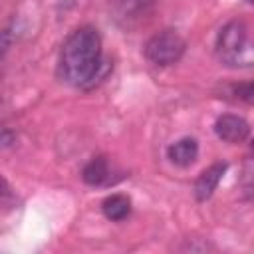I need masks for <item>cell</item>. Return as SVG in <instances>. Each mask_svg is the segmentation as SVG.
<instances>
[{"mask_svg":"<svg viewBox=\"0 0 254 254\" xmlns=\"http://www.w3.org/2000/svg\"><path fill=\"white\" fill-rule=\"evenodd\" d=\"M103 67L105 62L99 32L93 26L73 30L60 52V77L75 87H91L99 77H103Z\"/></svg>","mask_w":254,"mask_h":254,"instance_id":"obj_1","label":"cell"},{"mask_svg":"<svg viewBox=\"0 0 254 254\" xmlns=\"http://www.w3.org/2000/svg\"><path fill=\"white\" fill-rule=\"evenodd\" d=\"M216 56L226 65H254V36L244 20H230L220 28L216 36Z\"/></svg>","mask_w":254,"mask_h":254,"instance_id":"obj_2","label":"cell"},{"mask_svg":"<svg viewBox=\"0 0 254 254\" xmlns=\"http://www.w3.org/2000/svg\"><path fill=\"white\" fill-rule=\"evenodd\" d=\"M185 50H187V42L177 30H161L153 34L143 48L145 58L159 67L177 64L183 58Z\"/></svg>","mask_w":254,"mask_h":254,"instance_id":"obj_3","label":"cell"},{"mask_svg":"<svg viewBox=\"0 0 254 254\" xmlns=\"http://www.w3.org/2000/svg\"><path fill=\"white\" fill-rule=\"evenodd\" d=\"M214 133L224 143H242L250 135V125L244 117L234 113H224L214 121Z\"/></svg>","mask_w":254,"mask_h":254,"instance_id":"obj_4","label":"cell"},{"mask_svg":"<svg viewBox=\"0 0 254 254\" xmlns=\"http://www.w3.org/2000/svg\"><path fill=\"white\" fill-rule=\"evenodd\" d=\"M228 165L224 161H218V163H212L210 167H206L194 181V187H192V192H194V198L198 202H204L212 196V192L216 190L220 179L224 177Z\"/></svg>","mask_w":254,"mask_h":254,"instance_id":"obj_5","label":"cell"},{"mask_svg":"<svg viewBox=\"0 0 254 254\" xmlns=\"http://www.w3.org/2000/svg\"><path fill=\"white\" fill-rule=\"evenodd\" d=\"M167 157L173 165L177 167H189L196 161L198 157V143L194 137H183L175 143L169 145L167 149Z\"/></svg>","mask_w":254,"mask_h":254,"instance_id":"obj_6","label":"cell"},{"mask_svg":"<svg viewBox=\"0 0 254 254\" xmlns=\"http://www.w3.org/2000/svg\"><path fill=\"white\" fill-rule=\"evenodd\" d=\"M81 179L89 187H103L111 183V167L105 157H93L81 171Z\"/></svg>","mask_w":254,"mask_h":254,"instance_id":"obj_7","label":"cell"},{"mask_svg":"<svg viewBox=\"0 0 254 254\" xmlns=\"http://www.w3.org/2000/svg\"><path fill=\"white\" fill-rule=\"evenodd\" d=\"M101 210H103L105 218H109L113 222H121L131 214V198L127 194H121V192L109 194L101 202Z\"/></svg>","mask_w":254,"mask_h":254,"instance_id":"obj_8","label":"cell"},{"mask_svg":"<svg viewBox=\"0 0 254 254\" xmlns=\"http://www.w3.org/2000/svg\"><path fill=\"white\" fill-rule=\"evenodd\" d=\"M153 4H155V0H115L117 12L127 20H133V18L147 14Z\"/></svg>","mask_w":254,"mask_h":254,"instance_id":"obj_9","label":"cell"},{"mask_svg":"<svg viewBox=\"0 0 254 254\" xmlns=\"http://www.w3.org/2000/svg\"><path fill=\"white\" fill-rule=\"evenodd\" d=\"M240 190L246 198H254V157L246 159L240 175Z\"/></svg>","mask_w":254,"mask_h":254,"instance_id":"obj_10","label":"cell"},{"mask_svg":"<svg viewBox=\"0 0 254 254\" xmlns=\"http://www.w3.org/2000/svg\"><path fill=\"white\" fill-rule=\"evenodd\" d=\"M232 95H234V99H238V101L254 103V79L234 85V87H232Z\"/></svg>","mask_w":254,"mask_h":254,"instance_id":"obj_11","label":"cell"},{"mask_svg":"<svg viewBox=\"0 0 254 254\" xmlns=\"http://www.w3.org/2000/svg\"><path fill=\"white\" fill-rule=\"evenodd\" d=\"M0 143H2V147H4V149H8L12 143H16V133H12L8 127H4V129H2V137H0Z\"/></svg>","mask_w":254,"mask_h":254,"instance_id":"obj_12","label":"cell"},{"mask_svg":"<svg viewBox=\"0 0 254 254\" xmlns=\"http://www.w3.org/2000/svg\"><path fill=\"white\" fill-rule=\"evenodd\" d=\"M250 145H252V149H254V139H252V143H250Z\"/></svg>","mask_w":254,"mask_h":254,"instance_id":"obj_13","label":"cell"}]
</instances>
